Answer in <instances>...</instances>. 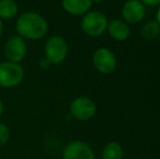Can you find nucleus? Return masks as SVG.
<instances>
[{
  "label": "nucleus",
  "instance_id": "obj_3",
  "mask_svg": "<svg viewBox=\"0 0 160 159\" xmlns=\"http://www.w3.org/2000/svg\"><path fill=\"white\" fill-rule=\"evenodd\" d=\"M69 52V45L64 37L52 35L45 42L44 57L51 64H60L67 59Z\"/></svg>",
  "mask_w": 160,
  "mask_h": 159
},
{
  "label": "nucleus",
  "instance_id": "obj_8",
  "mask_svg": "<svg viewBox=\"0 0 160 159\" xmlns=\"http://www.w3.org/2000/svg\"><path fill=\"white\" fill-rule=\"evenodd\" d=\"M122 20L128 25L142 22L146 14V6L141 0H128L121 9Z\"/></svg>",
  "mask_w": 160,
  "mask_h": 159
},
{
  "label": "nucleus",
  "instance_id": "obj_10",
  "mask_svg": "<svg viewBox=\"0 0 160 159\" xmlns=\"http://www.w3.org/2000/svg\"><path fill=\"white\" fill-rule=\"evenodd\" d=\"M107 32L117 42H124L131 34L130 25L121 19H112L108 21Z\"/></svg>",
  "mask_w": 160,
  "mask_h": 159
},
{
  "label": "nucleus",
  "instance_id": "obj_18",
  "mask_svg": "<svg viewBox=\"0 0 160 159\" xmlns=\"http://www.w3.org/2000/svg\"><path fill=\"white\" fill-rule=\"evenodd\" d=\"M156 21L158 22V24L160 25V6H158L156 11Z\"/></svg>",
  "mask_w": 160,
  "mask_h": 159
},
{
  "label": "nucleus",
  "instance_id": "obj_15",
  "mask_svg": "<svg viewBox=\"0 0 160 159\" xmlns=\"http://www.w3.org/2000/svg\"><path fill=\"white\" fill-rule=\"evenodd\" d=\"M10 138V130L6 124L0 122V146L7 144Z\"/></svg>",
  "mask_w": 160,
  "mask_h": 159
},
{
  "label": "nucleus",
  "instance_id": "obj_13",
  "mask_svg": "<svg viewBox=\"0 0 160 159\" xmlns=\"http://www.w3.org/2000/svg\"><path fill=\"white\" fill-rule=\"evenodd\" d=\"M123 148L120 143L110 142L103 147L101 159H122Z\"/></svg>",
  "mask_w": 160,
  "mask_h": 159
},
{
  "label": "nucleus",
  "instance_id": "obj_2",
  "mask_svg": "<svg viewBox=\"0 0 160 159\" xmlns=\"http://www.w3.org/2000/svg\"><path fill=\"white\" fill-rule=\"evenodd\" d=\"M108 19L105 13L91 10L85 13L81 20V28L89 37H99L107 31Z\"/></svg>",
  "mask_w": 160,
  "mask_h": 159
},
{
  "label": "nucleus",
  "instance_id": "obj_19",
  "mask_svg": "<svg viewBox=\"0 0 160 159\" xmlns=\"http://www.w3.org/2000/svg\"><path fill=\"white\" fill-rule=\"evenodd\" d=\"M2 35H3V21L0 19V39H1Z\"/></svg>",
  "mask_w": 160,
  "mask_h": 159
},
{
  "label": "nucleus",
  "instance_id": "obj_16",
  "mask_svg": "<svg viewBox=\"0 0 160 159\" xmlns=\"http://www.w3.org/2000/svg\"><path fill=\"white\" fill-rule=\"evenodd\" d=\"M38 64H39L40 69H42V70H48V69L50 68L51 66H52V64H51L50 62H49L48 60H47L45 57L40 58V59H39V62H38Z\"/></svg>",
  "mask_w": 160,
  "mask_h": 159
},
{
  "label": "nucleus",
  "instance_id": "obj_5",
  "mask_svg": "<svg viewBox=\"0 0 160 159\" xmlns=\"http://www.w3.org/2000/svg\"><path fill=\"white\" fill-rule=\"evenodd\" d=\"M69 111L72 118L78 121L89 120L96 115L97 106L93 99L85 96L76 97L70 102Z\"/></svg>",
  "mask_w": 160,
  "mask_h": 159
},
{
  "label": "nucleus",
  "instance_id": "obj_7",
  "mask_svg": "<svg viewBox=\"0 0 160 159\" xmlns=\"http://www.w3.org/2000/svg\"><path fill=\"white\" fill-rule=\"evenodd\" d=\"M4 57L8 61L20 63L28 55V42L19 35L10 37L3 47Z\"/></svg>",
  "mask_w": 160,
  "mask_h": 159
},
{
  "label": "nucleus",
  "instance_id": "obj_6",
  "mask_svg": "<svg viewBox=\"0 0 160 159\" xmlns=\"http://www.w3.org/2000/svg\"><path fill=\"white\" fill-rule=\"evenodd\" d=\"M93 66L101 74H110L117 68V57L107 47L97 48L93 53Z\"/></svg>",
  "mask_w": 160,
  "mask_h": 159
},
{
  "label": "nucleus",
  "instance_id": "obj_11",
  "mask_svg": "<svg viewBox=\"0 0 160 159\" xmlns=\"http://www.w3.org/2000/svg\"><path fill=\"white\" fill-rule=\"evenodd\" d=\"M62 9L68 14L78 17L84 15L88 11H91L93 6V0H62Z\"/></svg>",
  "mask_w": 160,
  "mask_h": 159
},
{
  "label": "nucleus",
  "instance_id": "obj_12",
  "mask_svg": "<svg viewBox=\"0 0 160 159\" xmlns=\"http://www.w3.org/2000/svg\"><path fill=\"white\" fill-rule=\"evenodd\" d=\"M19 4L15 0H0V19L12 20L18 17Z\"/></svg>",
  "mask_w": 160,
  "mask_h": 159
},
{
  "label": "nucleus",
  "instance_id": "obj_1",
  "mask_svg": "<svg viewBox=\"0 0 160 159\" xmlns=\"http://www.w3.org/2000/svg\"><path fill=\"white\" fill-rule=\"evenodd\" d=\"M48 23L42 14L34 11H26L18 17L15 22L17 35L28 40L44 38L48 33Z\"/></svg>",
  "mask_w": 160,
  "mask_h": 159
},
{
  "label": "nucleus",
  "instance_id": "obj_17",
  "mask_svg": "<svg viewBox=\"0 0 160 159\" xmlns=\"http://www.w3.org/2000/svg\"><path fill=\"white\" fill-rule=\"evenodd\" d=\"M145 6L148 7H158L160 6V0H141Z\"/></svg>",
  "mask_w": 160,
  "mask_h": 159
},
{
  "label": "nucleus",
  "instance_id": "obj_9",
  "mask_svg": "<svg viewBox=\"0 0 160 159\" xmlns=\"http://www.w3.org/2000/svg\"><path fill=\"white\" fill-rule=\"evenodd\" d=\"M63 159H95L92 147L83 141H72L63 149Z\"/></svg>",
  "mask_w": 160,
  "mask_h": 159
},
{
  "label": "nucleus",
  "instance_id": "obj_21",
  "mask_svg": "<svg viewBox=\"0 0 160 159\" xmlns=\"http://www.w3.org/2000/svg\"><path fill=\"white\" fill-rule=\"evenodd\" d=\"M103 1V0H93V2H101Z\"/></svg>",
  "mask_w": 160,
  "mask_h": 159
},
{
  "label": "nucleus",
  "instance_id": "obj_4",
  "mask_svg": "<svg viewBox=\"0 0 160 159\" xmlns=\"http://www.w3.org/2000/svg\"><path fill=\"white\" fill-rule=\"evenodd\" d=\"M24 80V69L20 63L11 61L0 62V87L14 88Z\"/></svg>",
  "mask_w": 160,
  "mask_h": 159
},
{
  "label": "nucleus",
  "instance_id": "obj_14",
  "mask_svg": "<svg viewBox=\"0 0 160 159\" xmlns=\"http://www.w3.org/2000/svg\"><path fill=\"white\" fill-rule=\"evenodd\" d=\"M141 35L146 39H155L160 35V25L156 20H150L142 25Z\"/></svg>",
  "mask_w": 160,
  "mask_h": 159
},
{
  "label": "nucleus",
  "instance_id": "obj_20",
  "mask_svg": "<svg viewBox=\"0 0 160 159\" xmlns=\"http://www.w3.org/2000/svg\"><path fill=\"white\" fill-rule=\"evenodd\" d=\"M2 113H3V102H2V100L0 99V118H1Z\"/></svg>",
  "mask_w": 160,
  "mask_h": 159
}]
</instances>
